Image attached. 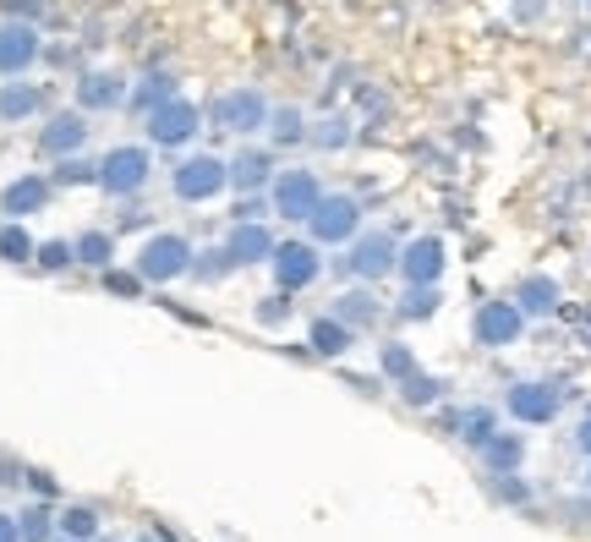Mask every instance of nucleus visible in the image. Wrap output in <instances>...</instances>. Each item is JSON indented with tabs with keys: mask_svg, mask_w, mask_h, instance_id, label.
Listing matches in <instances>:
<instances>
[{
	"mask_svg": "<svg viewBox=\"0 0 591 542\" xmlns=\"http://www.w3.org/2000/svg\"><path fill=\"white\" fill-rule=\"evenodd\" d=\"M170 94H176V77H170V72H148L143 83L132 88V99H126V110L148 115V110H159V105H165Z\"/></svg>",
	"mask_w": 591,
	"mask_h": 542,
	"instance_id": "a878e982",
	"label": "nucleus"
},
{
	"mask_svg": "<svg viewBox=\"0 0 591 542\" xmlns=\"http://www.w3.org/2000/svg\"><path fill=\"white\" fill-rule=\"evenodd\" d=\"M351 345H356V329L345 324V318L323 313V318H312V324H307V351L312 356H345Z\"/></svg>",
	"mask_w": 591,
	"mask_h": 542,
	"instance_id": "aec40b11",
	"label": "nucleus"
},
{
	"mask_svg": "<svg viewBox=\"0 0 591 542\" xmlns=\"http://www.w3.org/2000/svg\"><path fill=\"white\" fill-rule=\"evenodd\" d=\"M269 99H263V88H230V94H219L214 99V126L219 132H230V137H258L263 126H269Z\"/></svg>",
	"mask_w": 591,
	"mask_h": 542,
	"instance_id": "6e6552de",
	"label": "nucleus"
},
{
	"mask_svg": "<svg viewBox=\"0 0 591 542\" xmlns=\"http://www.w3.org/2000/svg\"><path fill=\"white\" fill-rule=\"evenodd\" d=\"M444 241L438 236H416L411 247H400V280L405 285H438L444 280Z\"/></svg>",
	"mask_w": 591,
	"mask_h": 542,
	"instance_id": "2eb2a0df",
	"label": "nucleus"
},
{
	"mask_svg": "<svg viewBox=\"0 0 591 542\" xmlns=\"http://www.w3.org/2000/svg\"><path fill=\"white\" fill-rule=\"evenodd\" d=\"M6 6V17H17V22H39L44 11H50V0H0Z\"/></svg>",
	"mask_w": 591,
	"mask_h": 542,
	"instance_id": "a19ab883",
	"label": "nucleus"
},
{
	"mask_svg": "<svg viewBox=\"0 0 591 542\" xmlns=\"http://www.w3.org/2000/svg\"><path fill=\"white\" fill-rule=\"evenodd\" d=\"M192 241L181 236V230H154V236L137 247V258H132V269L143 274L148 285H176V280H187V269H192Z\"/></svg>",
	"mask_w": 591,
	"mask_h": 542,
	"instance_id": "f03ea898",
	"label": "nucleus"
},
{
	"mask_svg": "<svg viewBox=\"0 0 591 542\" xmlns=\"http://www.w3.org/2000/svg\"><path fill=\"white\" fill-rule=\"evenodd\" d=\"M170 192L181 203H219L230 192V159L219 154H187L170 170Z\"/></svg>",
	"mask_w": 591,
	"mask_h": 542,
	"instance_id": "7ed1b4c3",
	"label": "nucleus"
},
{
	"mask_svg": "<svg viewBox=\"0 0 591 542\" xmlns=\"http://www.w3.org/2000/svg\"><path fill=\"white\" fill-rule=\"evenodd\" d=\"M99 280H104V291L121 296V302H143V291H148L143 274H137V269H115V263H110V269H99Z\"/></svg>",
	"mask_w": 591,
	"mask_h": 542,
	"instance_id": "473e14b6",
	"label": "nucleus"
},
{
	"mask_svg": "<svg viewBox=\"0 0 591 542\" xmlns=\"http://www.w3.org/2000/svg\"><path fill=\"white\" fill-rule=\"evenodd\" d=\"M55 526H61V537H72V542H94L99 537V510L94 504H66V510H55Z\"/></svg>",
	"mask_w": 591,
	"mask_h": 542,
	"instance_id": "bb28decb",
	"label": "nucleus"
},
{
	"mask_svg": "<svg viewBox=\"0 0 591 542\" xmlns=\"http://www.w3.org/2000/svg\"><path fill=\"white\" fill-rule=\"evenodd\" d=\"M50 181H55V187H99V159H88V154H66V159H55Z\"/></svg>",
	"mask_w": 591,
	"mask_h": 542,
	"instance_id": "cd10ccee",
	"label": "nucleus"
},
{
	"mask_svg": "<svg viewBox=\"0 0 591 542\" xmlns=\"http://www.w3.org/2000/svg\"><path fill=\"white\" fill-rule=\"evenodd\" d=\"M55 542H72V537H55Z\"/></svg>",
	"mask_w": 591,
	"mask_h": 542,
	"instance_id": "de8ad7c7",
	"label": "nucleus"
},
{
	"mask_svg": "<svg viewBox=\"0 0 591 542\" xmlns=\"http://www.w3.org/2000/svg\"><path fill=\"white\" fill-rule=\"evenodd\" d=\"M269 274H274V291H285V296H296V291H307L312 280L323 274V252H318V241H301V236H291V241H280L274 247V258H269Z\"/></svg>",
	"mask_w": 591,
	"mask_h": 542,
	"instance_id": "423d86ee",
	"label": "nucleus"
},
{
	"mask_svg": "<svg viewBox=\"0 0 591 542\" xmlns=\"http://www.w3.org/2000/svg\"><path fill=\"white\" fill-rule=\"evenodd\" d=\"M143 132H148V143H154V148H165V154H181V148H192L197 132H203V110H197L192 99L170 94L159 110L143 115Z\"/></svg>",
	"mask_w": 591,
	"mask_h": 542,
	"instance_id": "20e7f679",
	"label": "nucleus"
},
{
	"mask_svg": "<svg viewBox=\"0 0 591 542\" xmlns=\"http://www.w3.org/2000/svg\"><path fill=\"white\" fill-rule=\"evenodd\" d=\"M274 230L269 219H230V236H225V252L236 258V269H258V263L274 258Z\"/></svg>",
	"mask_w": 591,
	"mask_h": 542,
	"instance_id": "ddd939ff",
	"label": "nucleus"
},
{
	"mask_svg": "<svg viewBox=\"0 0 591 542\" xmlns=\"http://www.w3.org/2000/svg\"><path fill=\"white\" fill-rule=\"evenodd\" d=\"M22 482H28L39 499H55V477H50V471H22Z\"/></svg>",
	"mask_w": 591,
	"mask_h": 542,
	"instance_id": "79ce46f5",
	"label": "nucleus"
},
{
	"mask_svg": "<svg viewBox=\"0 0 591 542\" xmlns=\"http://www.w3.org/2000/svg\"><path fill=\"white\" fill-rule=\"evenodd\" d=\"M575 444H581V449H586V455H591V417L581 422V433H575Z\"/></svg>",
	"mask_w": 591,
	"mask_h": 542,
	"instance_id": "c03bdc74",
	"label": "nucleus"
},
{
	"mask_svg": "<svg viewBox=\"0 0 591 542\" xmlns=\"http://www.w3.org/2000/svg\"><path fill=\"white\" fill-rule=\"evenodd\" d=\"M274 176H280V170H274V154L269 148H236V154H230V192H269L274 187Z\"/></svg>",
	"mask_w": 591,
	"mask_h": 542,
	"instance_id": "f3484780",
	"label": "nucleus"
},
{
	"mask_svg": "<svg viewBox=\"0 0 591 542\" xmlns=\"http://www.w3.org/2000/svg\"><path fill=\"white\" fill-rule=\"evenodd\" d=\"M77 263V247L66 236H50V241H39V252H33V269L39 274H66Z\"/></svg>",
	"mask_w": 591,
	"mask_h": 542,
	"instance_id": "7c9ffc66",
	"label": "nucleus"
},
{
	"mask_svg": "<svg viewBox=\"0 0 591 542\" xmlns=\"http://www.w3.org/2000/svg\"><path fill=\"white\" fill-rule=\"evenodd\" d=\"M509 417L531 422V428L553 422V417H559V389H553V384H515V389H509Z\"/></svg>",
	"mask_w": 591,
	"mask_h": 542,
	"instance_id": "a211bd4d",
	"label": "nucleus"
},
{
	"mask_svg": "<svg viewBox=\"0 0 591 542\" xmlns=\"http://www.w3.org/2000/svg\"><path fill=\"white\" fill-rule=\"evenodd\" d=\"M269 214H274L269 192H241V203L230 209V219H269Z\"/></svg>",
	"mask_w": 591,
	"mask_h": 542,
	"instance_id": "ea45409f",
	"label": "nucleus"
},
{
	"mask_svg": "<svg viewBox=\"0 0 591 542\" xmlns=\"http://www.w3.org/2000/svg\"><path fill=\"white\" fill-rule=\"evenodd\" d=\"M307 236L318 247H345V241L362 236V203L351 192H323L318 209L307 214Z\"/></svg>",
	"mask_w": 591,
	"mask_h": 542,
	"instance_id": "39448f33",
	"label": "nucleus"
},
{
	"mask_svg": "<svg viewBox=\"0 0 591 542\" xmlns=\"http://www.w3.org/2000/svg\"><path fill=\"white\" fill-rule=\"evenodd\" d=\"M17 532H22V542H55V537H61V526H55V510H50V499H39V504H22V515H17Z\"/></svg>",
	"mask_w": 591,
	"mask_h": 542,
	"instance_id": "393cba45",
	"label": "nucleus"
},
{
	"mask_svg": "<svg viewBox=\"0 0 591 542\" xmlns=\"http://www.w3.org/2000/svg\"><path fill=\"white\" fill-rule=\"evenodd\" d=\"M400 269V241L384 236V230H367V236L351 241L345 258H334V274H351V280H384V274Z\"/></svg>",
	"mask_w": 591,
	"mask_h": 542,
	"instance_id": "0eeeda50",
	"label": "nucleus"
},
{
	"mask_svg": "<svg viewBox=\"0 0 591 542\" xmlns=\"http://www.w3.org/2000/svg\"><path fill=\"white\" fill-rule=\"evenodd\" d=\"M72 94H77V110L83 115H110V110H126L132 83L121 72H110V66H94V72H77Z\"/></svg>",
	"mask_w": 591,
	"mask_h": 542,
	"instance_id": "9d476101",
	"label": "nucleus"
},
{
	"mask_svg": "<svg viewBox=\"0 0 591 542\" xmlns=\"http://www.w3.org/2000/svg\"><path fill=\"white\" fill-rule=\"evenodd\" d=\"M263 132L274 137V148L307 143V115H301L296 105H280V110H269V126H263Z\"/></svg>",
	"mask_w": 591,
	"mask_h": 542,
	"instance_id": "c85d7f7f",
	"label": "nucleus"
},
{
	"mask_svg": "<svg viewBox=\"0 0 591 542\" xmlns=\"http://www.w3.org/2000/svg\"><path fill=\"white\" fill-rule=\"evenodd\" d=\"M586 482H591V471H586Z\"/></svg>",
	"mask_w": 591,
	"mask_h": 542,
	"instance_id": "09e8293b",
	"label": "nucleus"
},
{
	"mask_svg": "<svg viewBox=\"0 0 591 542\" xmlns=\"http://www.w3.org/2000/svg\"><path fill=\"white\" fill-rule=\"evenodd\" d=\"M482 460H488L493 477H515V466L526 460V438L520 433H493L488 444H482Z\"/></svg>",
	"mask_w": 591,
	"mask_h": 542,
	"instance_id": "4be33fe9",
	"label": "nucleus"
},
{
	"mask_svg": "<svg viewBox=\"0 0 591 542\" xmlns=\"http://www.w3.org/2000/svg\"><path fill=\"white\" fill-rule=\"evenodd\" d=\"M72 247H77V263H83V269H110L115 263V230H77Z\"/></svg>",
	"mask_w": 591,
	"mask_h": 542,
	"instance_id": "5701e85b",
	"label": "nucleus"
},
{
	"mask_svg": "<svg viewBox=\"0 0 591 542\" xmlns=\"http://www.w3.org/2000/svg\"><path fill=\"white\" fill-rule=\"evenodd\" d=\"M378 367H384V378H411L416 373V356H411V345H400V340H389L384 351H378Z\"/></svg>",
	"mask_w": 591,
	"mask_h": 542,
	"instance_id": "f704fd0d",
	"label": "nucleus"
},
{
	"mask_svg": "<svg viewBox=\"0 0 591 542\" xmlns=\"http://www.w3.org/2000/svg\"><path fill=\"white\" fill-rule=\"evenodd\" d=\"M50 198H55V181L44 176V170H28V176H17V181L0 187V214H6V219L44 214V209H50Z\"/></svg>",
	"mask_w": 591,
	"mask_h": 542,
	"instance_id": "4468645a",
	"label": "nucleus"
},
{
	"mask_svg": "<svg viewBox=\"0 0 591 542\" xmlns=\"http://www.w3.org/2000/svg\"><path fill=\"white\" fill-rule=\"evenodd\" d=\"M94 542H115V537H94Z\"/></svg>",
	"mask_w": 591,
	"mask_h": 542,
	"instance_id": "49530a36",
	"label": "nucleus"
},
{
	"mask_svg": "<svg viewBox=\"0 0 591 542\" xmlns=\"http://www.w3.org/2000/svg\"><path fill=\"white\" fill-rule=\"evenodd\" d=\"M318 198H323V187H318V176L312 170H280L274 176V187H269V203H274V214L280 219H291V225H307V214L318 209Z\"/></svg>",
	"mask_w": 591,
	"mask_h": 542,
	"instance_id": "1a4fd4ad",
	"label": "nucleus"
},
{
	"mask_svg": "<svg viewBox=\"0 0 591 542\" xmlns=\"http://www.w3.org/2000/svg\"><path fill=\"white\" fill-rule=\"evenodd\" d=\"M471 329H477V340L488 345V351H504V345L520 340V329H526V313H520L515 302H488Z\"/></svg>",
	"mask_w": 591,
	"mask_h": 542,
	"instance_id": "dca6fc26",
	"label": "nucleus"
},
{
	"mask_svg": "<svg viewBox=\"0 0 591 542\" xmlns=\"http://www.w3.org/2000/svg\"><path fill=\"white\" fill-rule=\"evenodd\" d=\"M44 110V88L39 83H22V77H6L0 83V121L6 126H22Z\"/></svg>",
	"mask_w": 591,
	"mask_h": 542,
	"instance_id": "6ab92c4d",
	"label": "nucleus"
},
{
	"mask_svg": "<svg viewBox=\"0 0 591 542\" xmlns=\"http://www.w3.org/2000/svg\"><path fill=\"white\" fill-rule=\"evenodd\" d=\"M438 313V285H411L400 302V318H433Z\"/></svg>",
	"mask_w": 591,
	"mask_h": 542,
	"instance_id": "4c0bfd02",
	"label": "nucleus"
},
{
	"mask_svg": "<svg viewBox=\"0 0 591 542\" xmlns=\"http://www.w3.org/2000/svg\"><path fill=\"white\" fill-rule=\"evenodd\" d=\"M0 542H22V532H17V515H6V510H0Z\"/></svg>",
	"mask_w": 591,
	"mask_h": 542,
	"instance_id": "37998d69",
	"label": "nucleus"
},
{
	"mask_svg": "<svg viewBox=\"0 0 591 542\" xmlns=\"http://www.w3.org/2000/svg\"><path fill=\"white\" fill-rule=\"evenodd\" d=\"M252 324H263V329L291 324V296H285V291H274V296H263V302H252Z\"/></svg>",
	"mask_w": 591,
	"mask_h": 542,
	"instance_id": "72a5a7b5",
	"label": "nucleus"
},
{
	"mask_svg": "<svg viewBox=\"0 0 591 542\" xmlns=\"http://www.w3.org/2000/svg\"><path fill=\"white\" fill-rule=\"evenodd\" d=\"M88 132H94V126H88V115L72 105V110H55L50 121L39 126V137H33V143H39L44 159H66V154H83V148H88Z\"/></svg>",
	"mask_w": 591,
	"mask_h": 542,
	"instance_id": "f8f14e48",
	"label": "nucleus"
},
{
	"mask_svg": "<svg viewBox=\"0 0 591 542\" xmlns=\"http://www.w3.org/2000/svg\"><path fill=\"white\" fill-rule=\"evenodd\" d=\"M334 318H345L351 329H367L378 318V302H373V291H345L340 302H334Z\"/></svg>",
	"mask_w": 591,
	"mask_h": 542,
	"instance_id": "2f4dec72",
	"label": "nucleus"
},
{
	"mask_svg": "<svg viewBox=\"0 0 591 542\" xmlns=\"http://www.w3.org/2000/svg\"><path fill=\"white\" fill-rule=\"evenodd\" d=\"M137 542H159V537H137Z\"/></svg>",
	"mask_w": 591,
	"mask_h": 542,
	"instance_id": "a18cd8bd",
	"label": "nucleus"
},
{
	"mask_svg": "<svg viewBox=\"0 0 591 542\" xmlns=\"http://www.w3.org/2000/svg\"><path fill=\"white\" fill-rule=\"evenodd\" d=\"M230 274H236V258L225 252V241H219V247H197V252H192L187 280H197V285H225Z\"/></svg>",
	"mask_w": 591,
	"mask_h": 542,
	"instance_id": "412c9836",
	"label": "nucleus"
},
{
	"mask_svg": "<svg viewBox=\"0 0 591 542\" xmlns=\"http://www.w3.org/2000/svg\"><path fill=\"white\" fill-rule=\"evenodd\" d=\"M307 143H318V148H345V143H351V121H345V115H329V121L307 126Z\"/></svg>",
	"mask_w": 591,
	"mask_h": 542,
	"instance_id": "e433bc0d",
	"label": "nucleus"
},
{
	"mask_svg": "<svg viewBox=\"0 0 591 542\" xmlns=\"http://www.w3.org/2000/svg\"><path fill=\"white\" fill-rule=\"evenodd\" d=\"M515 307H520L526 318H542V313H553V307H559V285H553L548 274H531V280L515 291Z\"/></svg>",
	"mask_w": 591,
	"mask_h": 542,
	"instance_id": "b1692460",
	"label": "nucleus"
},
{
	"mask_svg": "<svg viewBox=\"0 0 591 542\" xmlns=\"http://www.w3.org/2000/svg\"><path fill=\"white\" fill-rule=\"evenodd\" d=\"M148 181H154V143H115L99 159V192H110L115 203L137 198Z\"/></svg>",
	"mask_w": 591,
	"mask_h": 542,
	"instance_id": "f257e3e1",
	"label": "nucleus"
},
{
	"mask_svg": "<svg viewBox=\"0 0 591 542\" xmlns=\"http://www.w3.org/2000/svg\"><path fill=\"white\" fill-rule=\"evenodd\" d=\"M405 400H411V406H433L438 395H444V378H427V373H411L405 378V389H400Z\"/></svg>",
	"mask_w": 591,
	"mask_h": 542,
	"instance_id": "58836bf2",
	"label": "nucleus"
},
{
	"mask_svg": "<svg viewBox=\"0 0 591 542\" xmlns=\"http://www.w3.org/2000/svg\"><path fill=\"white\" fill-rule=\"evenodd\" d=\"M33 252H39L33 230L22 225V219H6V225H0V263H33Z\"/></svg>",
	"mask_w": 591,
	"mask_h": 542,
	"instance_id": "c756f323",
	"label": "nucleus"
},
{
	"mask_svg": "<svg viewBox=\"0 0 591 542\" xmlns=\"http://www.w3.org/2000/svg\"><path fill=\"white\" fill-rule=\"evenodd\" d=\"M44 55V39H39V22H17L6 17L0 22V77H28Z\"/></svg>",
	"mask_w": 591,
	"mask_h": 542,
	"instance_id": "9b49d317",
	"label": "nucleus"
},
{
	"mask_svg": "<svg viewBox=\"0 0 591 542\" xmlns=\"http://www.w3.org/2000/svg\"><path fill=\"white\" fill-rule=\"evenodd\" d=\"M493 433H498V422H493V411H488V406H471L466 417H460V438H466V444H477V449H482Z\"/></svg>",
	"mask_w": 591,
	"mask_h": 542,
	"instance_id": "c9c22d12",
	"label": "nucleus"
}]
</instances>
